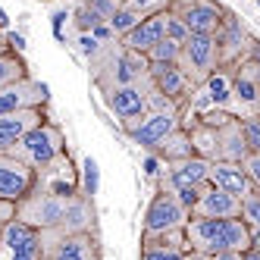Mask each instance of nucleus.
I'll return each mask as SVG.
<instances>
[{"instance_id":"17","label":"nucleus","mask_w":260,"mask_h":260,"mask_svg":"<svg viewBox=\"0 0 260 260\" xmlns=\"http://www.w3.org/2000/svg\"><path fill=\"white\" fill-rule=\"evenodd\" d=\"M166 38V10H157V13H147L144 19L125 35V38H119L122 47L128 50H138V53H147L157 41Z\"/></svg>"},{"instance_id":"13","label":"nucleus","mask_w":260,"mask_h":260,"mask_svg":"<svg viewBox=\"0 0 260 260\" xmlns=\"http://www.w3.org/2000/svg\"><path fill=\"white\" fill-rule=\"evenodd\" d=\"M170 10H176L198 35H216L229 16V10H222L216 0H173Z\"/></svg>"},{"instance_id":"21","label":"nucleus","mask_w":260,"mask_h":260,"mask_svg":"<svg viewBox=\"0 0 260 260\" xmlns=\"http://www.w3.org/2000/svg\"><path fill=\"white\" fill-rule=\"evenodd\" d=\"M251 154V147L241 132V116H232L229 122L219 125V160H232V163H245Z\"/></svg>"},{"instance_id":"9","label":"nucleus","mask_w":260,"mask_h":260,"mask_svg":"<svg viewBox=\"0 0 260 260\" xmlns=\"http://www.w3.org/2000/svg\"><path fill=\"white\" fill-rule=\"evenodd\" d=\"M210 163L207 157H185V160H173V163H163V170L157 176V188L166 191H182V188H198V185H207L210 182Z\"/></svg>"},{"instance_id":"8","label":"nucleus","mask_w":260,"mask_h":260,"mask_svg":"<svg viewBox=\"0 0 260 260\" xmlns=\"http://www.w3.org/2000/svg\"><path fill=\"white\" fill-rule=\"evenodd\" d=\"M0 260H44V232L28 226L25 219H13L4 226Z\"/></svg>"},{"instance_id":"38","label":"nucleus","mask_w":260,"mask_h":260,"mask_svg":"<svg viewBox=\"0 0 260 260\" xmlns=\"http://www.w3.org/2000/svg\"><path fill=\"white\" fill-rule=\"evenodd\" d=\"M132 7H138L141 13H157V10H166L173 0H128Z\"/></svg>"},{"instance_id":"12","label":"nucleus","mask_w":260,"mask_h":260,"mask_svg":"<svg viewBox=\"0 0 260 260\" xmlns=\"http://www.w3.org/2000/svg\"><path fill=\"white\" fill-rule=\"evenodd\" d=\"M216 44H219V66L222 69H235L241 60H248V53L254 47V38L248 35V28L241 25V19L235 13L226 16V22L216 31Z\"/></svg>"},{"instance_id":"11","label":"nucleus","mask_w":260,"mask_h":260,"mask_svg":"<svg viewBox=\"0 0 260 260\" xmlns=\"http://www.w3.org/2000/svg\"><path fill=\"white\" fill-rule=\"evenodd\" d=\"M151 79L147 82H135V85H119V88H107V91H101L104 94V104H107V110L113 113L119 122H125V119H135V116H141V113H147L151 110Z\"/></svg>"},{"instance_id":"45","label":"nucleus","mask_w":260,"mask_h":260,"mask_svg":"<svg viewBox=\"0 0 260 260\" xmlns=\"http://www.w3.org/2000/svg\"><path fill=\"white\" fill-rule=\"evenodd\" d=\"M0 241H4V226H0Z\"/></svg>"},{"instance_id":"20","label":"nucleus","mask_w":260,"mask_h":260,"mask_svg":"<svg viewBox=\"0 0 260 260\" xmlns=\"http://www.w3.org/2000/svg\"><path fill=\"white\" fill-rule=\"evenodd\" d=\"M232 98L238 107L251 110V113H260V82L251 60H241L232 69Z\"/></svg>"},{"instance_id":"23","label":"nucleus","mask_w":260,"mask_h":260,"mask_svg":"<svg viewBox=\"0 0 260 260\" xmlns=\"http://www.w3.org/2000/svg\"><path fill=\"white\" fill-rule=\"evenodd\" d=\"M154 157H157L160 163H173V160L194 157V144H191V132H188V125H179L176 132L166 135V138L157 144Z\"/></svg>"},{"instance_id":"42","label":"nucleus","mask_w":260,"mask_h":260,"mask_svg":"<svg viewBox=\"0 0 260 260\" xmlns=\"http://www.w3.org/2000/svg\"><path fill=\"white\" fill-rule=\"evenodd\" d=\"M185 260H213V254H204V251H188Z\"/></svg>"},{"instance_id":"2","label":"nucleus","mask_w":260,"mask_h":260,"mask_svg":"<svg viewBox=\"0 0 260 260\" xmlns=\"http://www.w3.org/2000/svg\"><path fill=\"white\" fill-rule=\"evenodd\" d=\"M7 154L25 160L28 166H35V170L41 173V170H47V166H53L57 160L66 157V132L53 119H44L38 128H31L22 141H16Z\"/></svg>"},{"instance_id":"36","label":"nucleus","mask_w":260,"mask_h":260,"mask_svg":"<svg viewBox=\"0 0 260 260\" xmlns=\"http://www.w3.org/2000/svg\"><path fill=\"white\" fill-rule=\"evenodd\" d=\"M16 213H19V204H16V201H7V198H0V226L13 222Z\"/></svg>"},{"instance_id":"44","label":"nucleus","mask_w":260,"mask_h":260,"mask_svg":"<svg viewBox=\"0 0 260 260\" xmlns=\"http://www.w3.org/2000/svg\"><path fill=\"white\" fill-rule=\"evenodd\" d=\"M251 245H254V248H260V232L254 235V241H251Z\"/></svg>"},{"instance_id":"22","label":"nucleus","mask_w":260,"mask_h":260,"mask_svg":"<svg viewBox=\"0 0 260 260\" xmlns=\"http://www.w3.org/2000/svg\"><path fill=\"white\" fill-rule=\"evenodd\" d=\"M60 232H98V222H94V204H91V194L79 191L72 198L69 210L60 222Z\"/></svg>"},{"instance_id":"4","label":"nucleus","mask_w":260,"mask_h":260,"mask_svg":"<svg viewBox=\"0 0 260 260\" xmlns=\"http://www.w3.org/2000/svg\"><path fill=\"white\" fill-rule=\"evenodd\" d=\"M119 125H122V132L128 135L132 144H138L141 151L154 154L157 144L182 125V113H176V110H147V113H141L135 119H125Z\"/></svg>"},{"instance_id":"26","label":"nucleus","mask_w":260,"mask_h":260,"mask_svg":"<svg viewBox=\"0 0 260 260\" xmlns=\"http://www.w3.org/2000/svg\"><path fill=\"white\" fill-rule=\"evenodd\" d=\"M25 76H28V63L19 53V47H10V50L0 53V88H7V85L19 82Z\"/></svg>"},{"instance_id":"5","label":"nucleus","mask_w":260,"mask_h":260,"mask_svg":"<svg viewBox=\"0 0 260 260\" xmlns=\"http://www.w3.org/2000/svg\"><path fill=\"white\" fill-rule=\"evenodd\" d=\"M191 219V210L185 207V201L176 191L157 188L151 194L141 216V232H166V229H185Z\"/></svg>"},{"instance_id":"32","label":"nucleus","mask_w":260,"mask_h":260,"mask_svg":"<svg viewBox=\"0 0 260 260\" xmlns=\"http://www.w3.org/2000/svg\"><path fill=\"white\" fill-rule=\"evenodd\" d=\"M191 35H194V31L188 28V22H185L182 16L176 13V10H170V7H166V38H173V41L185 44V41L191 38Z\"/></svg>"},{"instance_id":"28","label":"nucleus","mask_w":260,"mask_h":260,"mask_svg":"<svg viewBox=\"0 0 260 260\" xmlns=\"http://www.w3.org/2000/svg\"><path fill=\"white\" fill-rule=\"evenodd\" d=\"M147 13H141L138 7H132V4H125V7H119L116 13H113V19H110V28L116 31V38H125L128 31H132L141 19H144Z\"/></svg>"},{"instance_id":"15","label":"nucleus","mask_w":260,"mask_h":260,"mask_svg":"<svg viewBox=\"0 0 260 260\" xmlns=\"http://www.w3.org/2000/svg\"><path fill=\"white\" fill-rule=\"evenodd\" d=\"M50 94H47V85L38 79H19L7 88H0V116L16 113V110H28V107H47Z\"/></svg>"},{"instance_id":"29","label":"nucleus","mask_w":260,"mask_h":260,"mask_svg":"<svg viewBox=\"0 0 260 260\" xmlns=\"http://www.w3.org/2000/svg\"><path fill=\"white\" fill-rule=\"evenodd\" d=\"M147 60L151 63H179L182 60V44L173 41V38H163L147 50Z\"/></svg>"},{"instance_id":"25","label":"nucleus","mask_w":260,"mask_h":260,"mask_svg":"<svg viewBox=\"0 0 260 260\" xmlns=\"http://www.w3.org/2000/svg\"><path fill=\"white\" fill-rule=\"evenodd\" d=\"M204 88H207V94H210V101H213V107L216 110H229V104L235 101L232 98V69H216L213 76L207 79V82H201Z\"/></svg>"},{"instance_id":"27","label":"nucleus","mask_w":260,"mask_h":260,"mask_svg":"<svg viewBox=\"0 0 260 260\" xmlns=\"http://www.w3.org/2000/svg\"><path fill=\"white\" fill-rule=\"evenodd\" d=\"M141 248H185L188 251V238H185V229L141 232Z\"/></svg>"},{"instance_id":"37","label":"nucleus","mask_w":260,"mask_h":260,"mask_svg":"<svg viewBox=\"0 0 260 260\" xmlns=\"http://www.w3.org/2000/svg\"><path fill=\"white\" fill-rule=\"evenodd\" d=\"M245 170H248V176H251V182L260 188V151H251L248 154V160H245Z\"/></svg>"},{"instance_id":"46","label":"nucleus","mask_w":260,"mask_h":260,"mask_svg":"<svg viewBox=\"0 0 260 260\" xmlns=\"http://www.w3.org/2000/svg\"><path fill=\"white\" fill-rule=\"evenodd\" d=\"M0 35H4V19H0Z\"/></svg>"},{"instance_id":"41","label":"nucleus","mask_w":260,"mask_h":260,"mask_svg":"<svg viewBox=\"0 0 260 260\" xmlns=\"http://www.w3.org/2000/svg\"><path fill=\"white\" fill-rule=\"evenodd\" d=\"M241 260H260V248H245V251H241Z\"/></svg>"},{"instance_id":"10","label":"nucleus","mask_w":260,"mask_h":260,"mask_svg":"<svg viewBox=\"0 0 260 260\" xmlns=\"http://www.w3.org/2000/svg\"><path fill=\"white\" fill-rule=\"evenodd\" d=\"M41 182V173L28 166L25 160L13 157V154H0V198L7 201H25Z\"/></svg>"},{"instance_id":"34","label":"nucleus","mask_w":260,"mask_h":260,"mask_svg":"<svg viewBox=\"0 0 260 260\" xmlns=\"http://www.w3.org/2000/svg\"><path fill=\"white\" fill-rule=\"evenodd\" d=\"M185 248H141V260H185Z\"/></svg>"},{"instance_id":"24","label":"nucleus","mask_w":260,"mask_h":260,"mask_svg":"<svg viewBox=\"0 0 260 260\" xmlns=\"http://www.w3.org/2000/svg\"><path fill=\"white\" fill-rule=\"evenodd\" d=\"M182 125H188V132H191V144H194V154H198V157L219 160V125L201 122V119L182 122Z\"/></svg>"},{"instance_id":"43","label":"nucleus","mask_w":260,"mask_h":260,"mask_svg":"<svg viewBox=\"0 0 260 260\" xmlns=\"http://www.w3.org/2000/svg\"><path fill=\"white\" fill-rule=\"evenodd\" d=\"M10 47H13V35H7V31H4V35H0V53L10 50Z\"/></svg>"},{"instance_id":"16","label":"nucleus","mask_w":260,"mask_h":260,"mask_svg":"<svg viewBox=\"0 0 260 260\" xmlns=\"http://www.w3.org/2000/svg\"><path fill=\"white\" fill-rule=\"evenodd\" d=\"M47 116V107H28V110H16V113L0 116V154H7L16 141H22L31 128H38Z\"/></svg>"},{"instance_id":"14","label":"nucleus","mask_w":260,"mask_h":260,"mask_svg":"<svg viewBox=\"0 0 260 260\" xmlns=\"http://www.w3.org/2000/svg\"><path fill=\"white\" fill-rule=\"evenodd\" d=\"M147 79H151V85L160 91V94L173 98L179 107H182V116H185V104H188L191 91L198 88L188 72L182 69V63H151V69H147Z\"/></svg>"},{"instance_id":"30","label":"nucleus","mask_w":260,"mask_h":260,"mask_svg":"<svg viewBox=\"0 0 260 260\" xmlns=\"http://www.w3.org/2000/svg\"><path fill=\"white\" fill-rule=\"evenodd\" d=\"M241 219H245V226L251 229V235L260 232V188H254L251 194L241 198Z\"/></svg>"},{"instance_id":"18","label":"nucleus","mask_w":260,"mask_h":260,"mask_svg":"<svg viewBox=\"0 0 260 260\" xmlns=\"http://www.w3.org/2000/svg\"><path fill=\"white\" fill-rule=\"evenodd\" d=\"M210 185H216V188H226L238 198L251 194L257 185L251 182L245 163H232V160H213L210 163Z\"/></svg>"},{"instance_id":"33","label":"nucleus","mask_w":260,"mask_h":260,"mask_svg":"<svg viewBox=\"0 0 260 260\" xmlns=\"http://www.w3.org/2000/svg\"><path fill=\"white\" fill-rule=\"evenodd\" d=\"M241 132H245V141L251 151H260V113L241 116Z\"/></svg>"},{"instance_id":"19","label":"nucleus","mask_w":260,"mask_h":260,"mask_svg":"<svg viewBox=\"0 0 260 260\" xmlns=\"http://www.w3.org/2000/svg\"><path fill=\"white\" fill-rule=\"evenodd\" d=\"M191 216H241V198L226 191V188H216V185H207L204 194L198 198V204L191 207Z\"/></svg>"},{"instance_id":"31","label":"nucleus","mask_w":260,"mask_h":260,"mask_svg":"<svg viewBox=\"0 0 260 260\" xmlns=\"http://www.w3.org/2000/svg\"><path fill=\"white\" fill-rule=\"evenodd\" d=\"M72 25H76L82 35H88V31H94L98 25H104V19H101V13H94L85 0H79V7H76V13H72Z\"/></svg>"},{"instance_id":"39","label":"nucleus","mask_w":260,"mask_h":260,"mask_svg":"<svg viewBox=\"0 0 260 260\" xmlns=\"http://www.w3.org/2000/svg\"><path fill=\"white\" fill-rule=\"evenodd\" d=\"M248 60L254 63V72H257V82H260V41H254L251 53H248Z\"/></svg>"},{"instance_id":"40","label":"nucleus","mask_w":260,"mask_h":260,"mask_svg":"<svg viewBox=\"0 0 260 260\" xmlns=\"http://www.w3.org/2000/svg\"><path fill=\"white\" fill-rule=\"evenodd\" d=\"M213 260H241V251H219L213 254Z\"/></svg>"},{"instance_id":"3","label":"nucleus","mask_w":260,"mask_h":260,"mask_svg":"<svg viewBox=\"0 0 260 260\" xmlns=\"http://www.w3.org/2000/svg\"><path fill=\"white\" fill-rule=\"evenodd\" d=\"M76 194L79 191H57V188H47V185L38 182V188L25 201H19L16 219H25L35 229H60V222H63V216H66Z\"/></svg>"},{"instance_id":"1","label":"nucleus","mask_w":260,"mask_h":260,"mask_svg":"<svg viewBox=\"0 0 260 260\" xmlns=\"http://www.w3.org/2000/svg\"><path fill=\"white\" fill-rule=\"evenodd\" d=\"M188 251H204V254H219V251H245L251 248V229L245 226L241 216H191L185 226Z\"/></svg>"},{"instance_id":"35","label":"nucleus","mask_w":260,"mask_h":260,"mask_svg":"<svg viewBox=\"0 0 260 260\" xmlns=\"http://www.w3.org/2000/svg\"><path fill=\"white\" fill-rule=\"evenodd\" d=\"M85 4L94 10V13H101V19H104V22H110V19H113V13L119 10L116 0H85Z\"/></svg>"},{"instance_id":"7","label":"nucleus","mask_w":260,"mask_h":260,"mask_svg":"<svg viewBox=\"0 0 260 260\" xmlns=\"http://www.w3.org/2000/svg\"><path fill=\"white\" fill-rule=\"evenodd\" d=\"M182 69L188 72V79L194 85L207 82L213 72L219 69V44H216V35H191L188 41L182 44Z\"/></svg>"},{"instance_id":"6","label":"nucleus","mask_w":260,"mask_h":260,"mask_svg":"<svg viewBox=\"0 0 260 260\" xmlns=\"http://www.w3.org/2000/svg\"><path fill=\"white\" fill-rule=\"evenodd\" d=\"M44 232V260H104L98 232H60V229H41Z\"/></svg>"}]
</instances>
